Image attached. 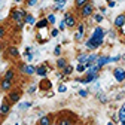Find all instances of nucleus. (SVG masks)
<instances>
[{"label": "nucleus", "instance_id": "nucleus-37", "mask_svg": "<svg viewBox=\"0 0 125 125\" xmlns=\"http://www.w3.org/2000/svg\"><path fill=\"white\" fill-rule=\"evenodd\" d=\"M82 37H83L82 33H76V34H74V39H76V40H82Z\"/></svg>", "mask_w": 125, "mask_h": 125}, {"label": "nucleus", "instance_id": "nucleus-11", "mask_svg": "<svg viewBox=\"0 0 125 125\" xmlns=\"http://www.w3.org/2000/svg\"><path fill=\"white\" fill-rule=\"evenodd\" d=\"M10 86H12V81H8V79H2V82H0V88H2L3 91H9L10 89Z\"/></svg>", "mask_w": 125, "mask_h": 125}, {"label": "nucleus", "instance_id": "nucleus-9", "mask_svg": "<svg viewBox=\"0 0 125 125\" xmlns=\"http://www.w3.org/2000/svg\"><path fill=\"white\" fill-rule=\"evenodd\" d=\"M98 79V74H88L85 79H77V82H82V83H91L94 81Z\"/></svg>", "mask_w": 125, "mask_h": 125}, {"label": "nucleus", "instance_id": "nucleus-45", "mask_svg": "<svg viewBox=\"0 0 125 125\" xmlns=\"http://www.w3.org/2000/svg\"><path fill=\"white\" fill-rule=\"evenodd\" d=\"M107 125H115V124H113V122H109V124H107Z\"/></svg>", "mask_w": 125, "mask_h": 125}, {"label": "nucleus", "instance_id": "nucleus-18", "mask_svg": "<svg viewBox=\"0 0 125 125\" xmlns=\"http://www.w3.org/2000/svg\"><path fill=\"white\" fill-rule=\"evenodd\" d=\"M100 69H101V67H98L97 64H92L91 67H88V74H97Z\"/></svg>", "mask_w": 125, "mask_h": 125}, {"label": "nucleus", "instance_id": "nucleus-44", "mask_svg": "<svg viewBox=\"0 0 125 125\" xmlns=\"http://www.w3.org/2000/svg\"><path fill=\"white\" fill-rule=\"evenodd\" d=\"M13 2H17V3H20V2H22V0H13Z\"/></svg>", "mask_w": 125, "mask_h": 125}, {"label": "nucleus", "instance_id": "nucleus-24", "mask_svg": "<svg viewBox=\"0 0 125 125\" xmlns=\"http://www.w3.org/2000/svg\"><path fill=\"white\" fill-rule=\"evenodd\" d=\"M5 79H8V81H12L13 79V70H8L5 73Z\"/></svg>", "mask_w": 125, "mask_h": 125}, {"label": "nucleus", "instance_id": "nucleus-49", "mask_svg": "<svg viewBox=\"0 0 125 125\" xmlns=\"http://www.w3.org/2000/svg\"><path fill=\"white\" fill-rule=\"evenodd\" d=\"M15 125H20V124H15Z\"/></svg>", "mask_w": 125, "mask_h": 125}, {"label": "nucleus", "instance_id": "nucleus-13", "mask_svg": "<svg viewBox=\"0 0 125 125\" xmlns=\"http://www.w3.org/2000/svg\"><path fill=\"white\" fill-rule=\"evenodd\" d=\"M36 73H37L39 76L45 77L46 73H48V67H46V66H39V67H36Z\"/></svg>", "mask_w": 125, "mask_h": 125}, {"label": "nucleus", "instance_id": "nucleus-25", "mask_svg": "<svg viewBox=\"0 0 125 125\" xmlns=\"http://www.w3.org/2000/svg\"><path fill=\"white\" fill-rule=\"evenodd\" d=\"M66 2H67V0H61V2H58V3H57V6H55V10H61L62 8H64Z\"/></svg>", "mask_w": 125, "mask_h": 125}, {"label": "nucleus", "instance_id": "nucleus-22", "mask_svg": "<svg viewBox=\"0 0 125 125\" xmlns=\"http://www.w3.org/2000/svg\"><path fill=\"white\" fill-rule=\"evenodd\" d=\"M77 61H79V64H86V62H88V55L81 54L79 57H77Z\"/></svg>", "mask_w": 125, "mask_h": 125}, {"label": "nucleus", "instance_id": "nucleus-7", "mask_svg": "<svg viewBox=\"0 0 125 125\" xmlns=\"http://www.w3.org/2000/svg\"><path fill=\"white\" fill-rule=\"evenodd\" d=\"M64 22H66L67 27H74V25H76L74 17H73L72 13H66V15H64Z\"/></svg>", "mask_w": 125, "mask_h": 125}, {"label": "nucleus", "instance_id": "nucleus-8", "mask_svg": "<svg viewBox=\"0 0 125 125\" xmlns=\"http://www.w3.org/2000/svg\"><path fill=\"white\" fill-rule=\"evenodd\" d=\"M109 62H112V58L110 57H98L97 61H95V64L98 67H103L104 64H109Z\"/></svg>", "mask_w": 125, "mask_h": 125}, {"label": "nucleus", "instance_id": "nucleus-17", "mask_svg": "<svg viewBox=\"0 0 125 125\" xmlns=\"http://www.w3.org/2000/svg\"><path fill=\"white\" fill-rule=\"evenodd\" d=\"M118 119L121 122H125V103H124V106L119 109V112H118Z\"/></svg>", "mask_w": 125, "mask_h": 125}, {"label": "nucleus", "instance_id": "nucleus-23", "mask_svg": "<svg viewBox=\"0 0 125 125\" xmlns=\"http://www.w3.org/2000/svg\"><path fill=\"white\" fill-rule=\"evenodd\" d=\"M58 125H72V121L69 118H64V119H60L58 121Z\"/></svg>", "mask_w": 125, "mask_h": 125}, {"label": "nucleus", "instance_id": "nucleus-36", "mask_svg": "<svg viewBox=\"0 0 125 125\" xmlns=\"http://www.w3.org/2000/svg\"><path fill=\"white\" fill-rule=\"evenodd\" d=\"M36 3H37V0H27V5L28 6H34Z\"/></svg>", "mask_w": 125, "mask_h": 125}, {"label": "nucleus", "instance_id": "nucleus-21", "mask_svg": "<svg viewBox=\"0 0 125 125\" xmlns=\"http://www.w3.org/2000/svg\"><path fill=\"white\" fill-rule=\"evenodd\" d=\"M67 66V61L64 60V58H58V61H57V67L58 69H64Z\"/></svg>", "mask_w": 125, "mask_h": 125}, {"label": "nucleus", "instance_id": "nucleus-10", "mask_svg": "<svg viewBox=\"0 0 125 125\" xmlns=\"http://www.w3.org/2000/svg\"><path fill=\"white\" fill-rule=\"evenodd\" d=\"M9 110H10V106H9V103L5 100V101L2 103V106H0V115H8Z\"/></svg>", "mask_w": 125, "mask_h": 125}, {"label": "nucleus", "instance_id": "nucleus-28", "mask_svg": "<svg viewBox=\"0 0 125 125\" xmlns=\"http://www.w3.org/2000/svg\"><path fill=\"white\" fill-rule=\"evenodd\" d=\"M46 20H48V22H49V24H55V15H54V13L48 15V18H46Z\"/></svg>", "mask_w": 125, "mask_h": 125}, {"label": "nucleus", "instance_id": "nucleus-41", "mask_svg": "<svg viewBox=\"0 0 125 125\" xmlns=\"http://www.w3.org/2000/svg\"><path fill=\"white\" fill-rule=\"evenodd\" d=\"M64 28H66V22L61 21V22H60V30H64Z\"/></svg>", "mask_w": 125, "mask_h": 125}, {"label": "nucleus", "instance_id": "nucleus-2", "mask_svg": "<svg viewBox=\"0 0 125 125\" xmlns=\"http://www.w3.org/2000/svg\"><path fill=\"white\" fill-rule=\"evenodd\" d=\"M25 10H22V9H13L12 10V13H10V17H12V20L18 24V27L21 28L22 27V24H24V18H25Z\"/></svg>", "mask_w": 125, "mask_h": 125}, {"label": "nucleus", "instance_id": "nucleus-4", "mask_svg": "<svg viewBox=\"0 0 125 125\" xmlns=\"http://www.w3.org/2000/svg\"><path fill=\"white\" fill-rule=\"evenodd\" d=\"M20 97H21V91H20V89L10 91V92H9V95H8V98H9L10 103H17V101H20Z\"/></svg>", "mask_w": 125, "mask_h": 125}, {"label": "nucleus", "instance_id": "nucleus-19", "mask_svg": "<svg viewBox=\"0 0 125 125\" xmlns=\"http://www.w3.org/2000/svg\"><path fill=\"white\" fill-rule=\"evenodd\" d=\"M24 22H27V24H30V25H36V20H34L33 15H25Z\"/></svg>", "mask_w": 125, "mask_h": 125}, {"label": "nucleus", "instance_id": "nucleus-47", "mask_svg": "<svg viewBox=\"0 0 125 125\" xmlns=\"http://www.w3.org/2000/svg\"><path fill=\"white\" fill-rule=\"evenodd\" d=\"M121 125H125V122H122V124H121Z\"/></svg>", "mask_w": 125, "mask_h": 125}, {"label": "nucleus", "instance_id": "nucleus-39", "mask_svg": "<svg viewBox=\"0 0 125 125\" xmlns=\"http://www.w3.org/2000/svg\"><path fill=\"white\" fill-rule=\"evenodd\" d=\"M3 36H5V27L0 25V37H3Z\"/></svg>", "mask_w": 125, "mask_h": 125}, {"label": "nucleus", "instance_id": "nucleus-40", "mask_svg": "<svg viewBox=\"0 0 125 125\" xmlns=\"http://www.w3.org/2000/svg\"><path fill=\"white\" fill-rule=\"evenodd\" d=\"M34 91H36V85H31V86L28 88V92H30V94H31V92H34Z\"/></svg>", "mask_w": 125, "mask_h": 125}, {"label": "nucleus", "instance_id": "nucleus-26", "mask_svg": "<svg viewBox=\"0 0 125 125\" xmlns=\"http://www.w3.org/2000/svg\"><path fill=\"white\" fill-rule=\"evenodd\" d=\"M85 70H86V66L85 64H79V66L76 67V72H79V73H83Z\"/></svg>", "mask_w": 125, "mask_h": 125}, {"label": "nucleus", "instance_id": "nucleus-31", "mask_svg": "<svg viewBox=\"0 0 125 125\" xmlns=\"http://www.w3.org/2000/svg\"><path fill=\"white\" fill-rule=\"evenodd\" d=\"M67 91V86L66 85H60L58 86V92H66Z\"/></svg>", "mask_w": 125, "mask_h": 125}, {"label": "nucleus", "instance_id": "nucleus-27", "mask_svg": "<svg viewBox=\"0 0 125 125\" xmlns=\"http://www.w3.org/2000/svg\"><path fill=\"white\" fill-rule=\"evenodd\" d=\"M74 3H76V6H77V8H81V6H83V5H86V3H88V0H76Z\"/></svg>", "mask_w": 125, "mask_h": 125}, {"label": "nucleus", "instance_id": "nucleus-16", "mask_svg": "<svg viewBox=\"0 0 125 125\" xmlns=\"http://www.w3.org/2000/svg\"><path fill=\"white\" fill-rule=\"evenodd\" d=\"M48 20H46V18H43V20H40V21H37L36 22V27L39 28V30H42V28H46V27H48Z\"/></svg>", "mask_w": 125, "mask_h": 125}, {"label": "nucleus", "instance_id": "nucleus-29", "mask_svg": "<svg viewBox=\"0 0 125 125\" xmlns=\"http://www.w3.org/2000/svg\"><path fill=\"white\" fill-rule=\"evenodd\" d=\"M30 106H31V103H28V101H27V103H21V104H20L18 107L21 109V110H24V109H28Z\"/></svg>", "mask_w": 125, "mask_h": 125}, {"label": "nucleus", "instance_id": "nucleus-46", "mask_svg": "<svg viewBox=\"0 0 125 125\" xmlns=\"http://www.w3.org/2000/svg\"><path fill=\"white\" fill-rule=\"evenodd\" d=\"M55 2H57V3H58V2H61V0H55Z\"/></svg>", "mask_w": 125, "mask_h": 125}, {"label": "nucleus", "instance_id": "nucleus-32", "mask_svg": "<svg viewBox=\"0 0 125 125\" xmlns=\"http://www.w3.org/2000/svg\"><path fill=\"white\" fill-rule=\"evenodd\" d=\"M94 20H95L97 22H101L103 21V15H94Z\"/></svg>", "mask_w": 125, "mask_h": 125}, {"label": "nucleus", "instance_id": "nucleus-34", "mask_svg": "<svg viewBox=\"0 0 125 125\" xmlns=\"http://www.w3.org/2000/svg\"><path fill=\"white\" fill-rule=\"evenodd\" d=\"M83 30H85L83 24H79V27H77V33H82V34H83Z\"/></svg>", "mask_w": 125, "mask_h": 125}, {"label": "nucleus", "instance_id": "nucleus-33", "mask_svg": "<svg viewBox=\"0 0 125 125\" xmlns=\"http://www.w3.org/2000/svg\"><path fill=\"white\" fill-rule=\"evenodd\" d=\"M79 95H81V97H86V95H88V91H86V89H81V91H79Z\"/></svg>", "mask_w": 125, "mask_h": 125}, {"label": "nucleus", "instance_id": "nucleus-5", "mask_svg": "<svg viewBox=\"0 0 125 125\" xmlns=\"http://www.w3.org/2000/svg\"><path fill=\"white\" fill-rule=\"evenodd\" d=\"M92 10H94V6H92L91 3H86V5H83V6H82L81 15H82L83 18H86V17H89V15L92 13Z\"/></svg>", "mask_w": 125, "mask_h": 125}, {"label": "nucleus", "instance_id": "nucleus-6", "mask_svg": "<svg viewBox=\"0 0 125 125\" xmlns=\"http://www.w3.org/2000/svg\"><path fill=\"white\" fill-rule=\"evenodd\" d=\"M20 70H21L22 73H25V74H34V73H36V67L28 66V64H21V66H20Z\"/></svg>", "mask_w": 125, "mask_h": 125}, {"label": "nucleus", "instance_id": "nucleus-1", "mask_svg": "<svg viewBox=\"0 0 125 125\" xmlns=\"http://www.w3.org/2000/svg\"><path fill=\"white\" fill-rule=\"evenodd\" d=\"M104 36H106V30H103L101 27H95L92 31L91 37L86 40V48L88 49H97L103 45V40H104Z\"/></svg>", "mask_w": 125, "mask_h": 125}, {"label": "nucleus", "instance_id": "nucleus-48", "mask_svg": "<svg viewBox=\"0 0 125 125\" xmlns=\"http://www.w3.org/2000/svg\"><path fill=\"white\" fill-rule=\"evenodd\" d=\"M0 49H2V45H0Z\"/></svg>", "mask_w": 125, "mask_h": 125}, {"label": "nucleus", "instance_id": "nucleus-15", "mask_svg": "<svg viewBox=\"0 0 125 125\" xmlns=\"http://www.w3.org/2000/svg\"><path fill=\"white\" fill-rule=\"evenodd\" d=\"M125 24V15H119V17L115 18V25L116 27H122Z\"/></svg>", "mask_w": 125, "mask_h": 125}, {"label": "nucleus", "instance_id": "nucleus-14", "mask_svg": "<svg viewBox=\"0 0 125 125\" xmlns=\"http://www.w3.org/2000/svg\"><path fill=\"white\" fill-rule=\"evenodd\" d=\"M51 86H52V83H51V81H48V79H43V81L40 82V89H42V91L51 89Z\"/></svg>", "mask_w": 125, "mask_h": 125}, {"label": "nucleus", "instance_id": "nucleus-50", "mask_svg": "<svg viewBox=\"0 0 125 125\" xmlns=\"http://www.w3.org/2000/svg\"><path fill=\"white\" fill-rule=\"evenodd\" d=\"M109 2H110V0H109Z\"/></svg>", "mask_w": 125, "mask_h": 125}, {"label": "nucleus", "instance_id": "nucleus-30", "mask_svg": "<svg viewBox=\"0 0 125 125\" xmlns=\"http://www.w3.org/2000/svg\"><path fill=\"white\" fill-rule=\"evenodd\" d=\"M72 72H73V67L72 66H66L64 67V74H70Z\"/></svg>", "mask_w": 125, "mask_h": 125}, {"label": "nucleus", "instance_id": "nucleus-3", "mask_svg": "<svg viewBox=\"0 0 125 125\" xmlns=\"http://www.w3.org/2000/svg\"><path fill=\"white\" fill-rule=\"evenodd\" d=\"M113 76H115V79L118 82H124L125 81V70L121 69V67H118V69L113 70Z\"/></svg>", "mask_w": 125, "mask_h": 125}, {"label": "nucleus", "instance_id": "nucleus-35", "mask_svg": "<svg viewBox=\"0 0 125 125\" xmlns=\"http://www.w3.org/2000/svg\"><path fill=\"white\" fill-rule=\"evenodd\" d=\"M58 33H60V31H58L57 28H54V30L51 31V36H52V37H57V36H58Z\"/></svg>", "mask_w": 125, "mask_h": 125}, {"label": "nucleus", "instance_id": "nucleus-20", "mask_svg": "<svg viewBox=\"0 0 125 125\" xmlns=\"http://www.w3.org/2000/svg\"><path fill=\"white\" fill-rule=\"evenodd\" d=\"M39 125H51V116H42Z\"/></svg>", "mask_w": 125, "mask_h": 125}, {"label": "nucleus", "instance_id": "nucleus-12", "mask_svg": "<svg viewBox=\"0 0 125 125\" xmlns=\"http://www.w3.org/2000/svg\"><path fill=\"white\" fill-rule=\"evenodd\" d=\"M8 54L10 57H13V58H18L20 57V51L15 48V46H9V48H8Z\"/></svg>", "mask_w": 125, "mask_h": 125}, {"label": "nucleus", "instance_id": "nucleus-43", "mask_svg": "<svg viewBox=\"0 0 125 125\" xmlns=\"http://www.w3.org/2000/svg\"><path fill=\"white\" fill-rule=\"evenodd\" d=\"M115 2H113V0H110V2H109V8H115Z\"/></svg>", "mask_w": 125, "mask_h": 125}, {"label": "nucleus", "instance_id": "nucleus-42", "mask_svg": "<svg viewBox=\"0 0 125 125\" xmlns=\"http://www.w3.org/2000/svg\"><path fill=\"white\" fill-rule=\"evenodd\" d=\"M25 55H27V60H28V61H31V60H33V54H30V52H27Z\"/></svg>", "mask_w": 125, "mask_h": 125}, {"label": "nucleus", "instance_id": "nucleus-38", "mask_svg": "<svg viewBox=\"0 0 125 125\" xmlns=\"http://www.w3.org/2000/svg\"><path fill=\"white\" fill-rule=\"evenodd\" d=\"M60 52H61V48H60V46H57V48L54 49V54L55 55H60Z\"/></svg>", "mask_w": 125, "mask_h": 125}]
</instances>
